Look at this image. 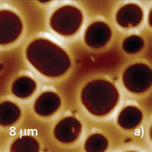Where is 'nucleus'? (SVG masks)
Instances as JSON below:
<instances>
[{
	"instance_id": "nucleus-1",
	"label": "nucleus",
	"mask_w": 152,
	"mask_h": 152,
	"mask_svg": "<svg viewBox=\"0 0 152 152\" xmlns=\"http://www.w3.org/2000/svg\"><path fill=\"white\" fill-rule=\"evenodd\" d=\"M26 57L39 73L50 78L64 75L71 67V60L66 51L45 38L31 42L26 50Z\"/></svg>"
},
{
	"instance_id": "nucleus-2",
	"label": "nucleus",
	"mask_w": 152,
	"mask_h": 152,
	"mask_svg": "<svg viewBox=\"0 0 152 152\" xmlns=\"http://www.w3.org/2000/svg\"><path fill=\"white\" fill-rule=\"evenodd\" d=\"M120 94L113 83L96 80L88 83L81 93V103L91 114L102 117L111 113L117 105Z\"/></svg>"
},
{
	"instance_id": "nucleus-3",
	"label": "nucleus",
	"mask_w": 152,
	"mask_h": 152,
	"mask_svg": "<svg viewBox=\"0 0 152 152\" xmlns=\"http://www.w3.org/2000/svg\"><path fill=\"white\" fill-rule=\"evenodd\" d=\"M83 16L75 6L64 5L52 14L50 25L51 29L59 35L69 37L75 34L81 27Z\"/></svg>"
},
{
	"instance_id": "nucleus-4",
	"label": "nucleus",
	"mask_w": 152,
	"mask_h": 152,
	"mask_svg": "<svg viewBox=\"0 0 152 152\" xmlns=\"http://www.w3.org/2000/svg\"><path fill=\"white\" fill-rule=\"evenodd\" d=\"M126 88L134 94L146 91L152 86V70L144 63H136L129 67L123 75Z\"/></svg>"
},
{
	"instance_id": "nucleus-5",
	"label": "nucleus",
	"mask_w": 152,
	"mask_h": 152,
	"mask_svg": "<svg viewBox=\"0 0 152 152\" xmlns=\"http://www.w3.org/2000/svg\"><path fill=\"white\" fill-rule=\"evenodd\" d=\"M1 44L5 45L14 42L20 36L23 26L20 17L10 10H1Z\"/></svg>"
},
{
	"instance_id": "nucleus-6",
	"label": "nucleus",
	"mask_w": 152,
	"mask_h": 152,
	"mask_svg": "<svg viewBox=\"0 0 152 152\" xmlns=\"http://www.w3.org/2000/svg\"><path fill=\"white\" fill-rule=\"evenodd\" d=\"M82 131L80 121L73 117H67L56 126L54 134L56 139L64 144L74 143L80 137Z\"/></svg>"
},
{
	"instance_id": "nucleus-7",
	"label": "nucleus",
	"mask_w": 152,
	"mask_h": 152,
	"mask_svg": "<svg viewBox=\"0 0 152 152\" xmlns=\"http://www.w3.org/2000/svg\"><path fill=\"white\" fill-rule=\"evenodd\" d=\"M111 37L112 31L110 27L103 21H96L87 28L84 39L88 47L100 48L109 42Z\"/></svg>"
},
{
	"instance_id": "nucleus-8",
	"label": "nucleus",
	"mask_w": 152,
	"mask_h": 152,
	"mask_svg": "<svg viewBox=\"0 0 152 152\" xmlns=\"http://www.w3.org/2000/svg\"><path fill=\"white\" fill-rule=\"evenodd\" d=\"M143 18L142 8L136 4H128L122 7L116 14V22L124 28H132L138 26Z\"/></svg>"
},
{
	"instance_id": "nucleus-9",
	"label": "nucleus",
	"mask_w": 152,
	"mask_h": 152,
	"mask_svg": "<svg viewBox=\"0 0 152 152\" xmlns=\"http://www.w3.org/2000/svg\"><path fill=\"white\" fill-rule=\"evenodd\" d=\"M61 103L57 94L53 91H45L36 100L34 109L39 115L47 117L56 113L60 107Z\"/></svg>"
},
{
	"instance_id": "nucleus-10",
	"label": "nucleus",
	"mask_w": 152,
	"mask_h": 152,
	"mask_svg": "<svg viewBox=\"0 0 152 152\" xmlns=\"http://www.w3.org/2000/svg\"><path fill=\"white\" fill-rule=\"evenodd\" d=\"M143 120V113L138 107L129 106L124 108L117 118V124L126 130H132L139 126Z\"/></svg>"
},
{
	"instance_id": "nucleus-11",
	"label": "nucleus",
	"mask_w": 152,
	"mask_h": 152,
	"mask_svg": "<svg viewBox=\"0 0 152 152\" xmlns=\"http://www.w3.org/2000/svg\"><path fill=\"white\" fill-rule=\"evenodd\" d=\"M37 84L31 78L23 76L17 79L12 86L13 94L20 99H26L31 96L36 91Z\"/></svg>"
},
{
	"instance_id": "nucleus-12",
	"label": "nucleus",
	"mask_w": 152,
	"mask_h": 152,
	"mask_svg": "<svg viewBox=\"0 0 152 152\" xmlns=\"http://www.w3.org/2000/svg\"><path fill=\"white\" fill-rule=\"evenodd\" d=\"M21 115L20 107L11 102H4L1 104V125L9 126L14 124Z\"/></svg>"
},
{
	"instance_id": "nucleus-13",
	"label": "nucleus",
	"mask_w": 152,
	"mask_h": 152,
	"mask_svg": "<svg viewBox=\"0 0 152 152\" xmlns=\"http://www.w3.org/2000/svg\"><path fill=\"white\" fill-rule=\"evenodd\" d=\"M11 152H38V141L30 136H24L15 140L11 146Z\"/></svg>"
},
{
	"instance_id": "nucleus-14",
	"label": "nucleus",
	"mask_w": 152,
	"mask_h": 152,
	"mask_svg": "<svg viewBox=\"0 0 152 152\" xmlns=\"http://www.w3.org/2000/svg\"><path fill=\"white\" fill-rule=\"evenodd\" d=\"M109 146V142L103 135L96 133L91 135L85 142L84 150L86 152L106 151Z\"/></svg>"
},
{
	"instance_id": "nucleus-15",
	"label": "nucleus",
	"mask_w": 152,
	"mask_h": 152,
	"mask_svg": "<svg viewBox=\"0 0 152 152\" xmlns=\"http://www.w3.org/2000/svg\"><path fill=\"white\" fill-rule=\"evenodd\" d=\"M145 45L143 38L139 36L133 35L126 38L122 44L123 50L128 54H136L142 50Z\"/></svg>"
}]
</instances>
